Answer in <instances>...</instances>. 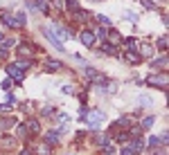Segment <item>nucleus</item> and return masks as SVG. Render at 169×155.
<instances>
[{
    "mask_svg": "<svg viewBox=\"0 0 169 155\" xmlns=\"http://www.w3.org/2000/svg\"><path fill=\"white\" fill-rule=\"evenodd\" d=\"M86 121H88V126H90V128H99V126H101V121H106V117H104V112L92 110V112H88V115H86Z\"/></svg>",
    "mask_w": 169,
    "mask_h": 155,
    "instance_id": "obj_1",
    "label": "nucleus"
},
{
    "mask_svg": "<svg viewBox=\"0 0 169 155\" xmlns=\"http://www.w3.org/2000/svg\"><path fill=\"white\" fill-rule=\"evenodd\" d=\"M52 34H54L56 38H59L61 43L65 41V38H70V36H72V34H70L68 30H63V27H59V25H54V32H52Z\"/></svg>",
    "mask_w": 169,
    "mask_h": 155,
    "instance_id": "obj_2",
    "label": "nucleus"
},
{
    "mask_svg": "<svg viewBox=\"0 0 169 155\" xmlns=\"http://www.w3.org/2000/svg\"><path fill=\"white\" fill-rule=\"evenodd\" d=\"M86 76H88V79H92V81H97V83H104V81H106V76L97 74L92 67H86Z\"/></svg>",
    "mask_w": 169,
    "mask_h": 155,
    "instance_id": "obj_3",
    "label": "nucleus"
},
{
    "mask_svg": "<svg viewBox=\"0 0 169 155\" xmlns=\"http://www.w3.org/2000/svg\"><path fill=\"white\" fill-rule=\"evenodd\" d=\"M45 36H48V41H50V43L56 47V50H63V43H61L59 38H56V36L52 34V30H45Z\"/></svg>",
    "mask_w": 169,
    "mask_h": 155,
    "instance_id": "obj_4",
    "label": "nucleus"
},
{
    "mask_svg": "<svg viewBox=\"0 0 169 155\" xmlns=\"http://www.w3.org/2000/svg\"><path fill=\"white\" fill-rule=\"evenodd\" d=\"M7 72H9V76H14V79H23V70H21L16 63H14V65H9V67H7Z\"/></svg>",
    "mask_w": 169,
    "mask_h": 155,
    "instance_id": "obj_5",
    "label": "nucleus"
},
{
    "mask_svg": "<svg viewBox=\"0 0 169 155\" xmlns=\"http://www.w3.org/2000/svg\"><path fill=\"white\" fill-rule=\"evenodd\" d=\"M81 43L90 47L92 43H95V34H92V32H88V30H86V32H83V34H81Z\"/></svg>",
    "mask_w": 169,
    "mask_h": 155,
    "instance_id": "obj_6",
    "label": "nucleus"
},
{
    "mask_svg": "<svg viewBox=\"0 0 169 155\" xmlns=\"http://www.w3.org/2000/svg\"><path fill=\"white\" fill-rule=\"evenodd\" d=\"M2 23H5V25H9V27H18L16 18H14V16H9V14H2Z\"/></svg>",
    "mask_w": 169,
    "mask_h": 155,
    "instance_id": "obj_7",
    "label": "nucleus"
},
{
    "mask_svg": "<svg viewBox=\"0 0 169 155\" xmlns=\"http://www.w3.org/2000/svg\"><path fill=\"white\" fill-rule=\"evenodd\" d=\"M147 83H160V85H165L167 81H165V76H149Z\"/></svg>",
    "mask_w": 169,
    "mask_h": 155,
    "instance_id": "obj_8",
    "label": "nucleus"
},
{
    "mask_svg": "<svg viewBox=\"0 0 169 155\" xmlns=\"http://www.w3.org/2000/svg\"><path fill=\"white\" fill-rule=\"evenodd\" d=\"M59 67H61V63H59V61H50V63H48V70H50V72H56Z\"/></svg>",
    "mask_w": 169,
    "mask_h": 155,
    "instance_id": "obj_9",
    "label": "nucleus"
},
{
    "mask_svg": "<svg viewBox=\"0 0 169 155\" xmlns=\"http://www.w3.org/2000/svg\"><path fill=\"white\" fill-rule=\"evenodd\" d=\"M126 59H129L131 63H138V61H140V56H138L135 52H126Z\"/></svg>",
    "mask_w": 169,
    "mask_h": 155,
    "instance_id": "obj_10",
    "label": "nucleus"
},
{
    "mask_svg": "<svg viewBox=\"0 0 169 155\" xmlns=\"http://www.w3.org/2000/svg\"><path fill=\"white\" fill-rule=\"evenodd\" d=\"M56 137H59V133H48V142H50V144H54Z\"/></svg>",
    "mask_w": 169,
    "mask_h": 155,
    "instance_id": "obj_11",
    "label": "nucleus"
},
{
    "mask_svg": "<svg viewBox=\"0 0 169 155\" xmlns=\"http://www.w3.org/2000/svg\"><path fill=\"white\" fill-rule=\"evenodd\" d=\"M151 124H153V117H147L144 124H142V128H151Z\"/></svg>",
    "mask_w": 169,
    "mask_h": 155,
    "instance_id": "obj_12",
    "label": "nucleus"
},
{
    "mask_svg": "<svg viewBox=\"0 0 169 155\" xmlns=\"http://www.w3.org/2000/svg\"><path fill=\"white\" fill-rule=\"evenodd\" d=\"M99 23H101V25H106V27L110 25V21H108V18H106V16H99Z\"/></svg>",
    "mask_w": 169,
    "mask_h": 155,
    "instance_id": "obj_13",
    "label": "nucleus"
},
{
    "mask_svg": "<svg viewBox=\"0 0 169 155\" xmlns=\"http://www.w3.org/2000/svg\"><path fill=\"white\" fill-rule=\"evenodd\" d=\"M162 139L160 137H151V142H149V144H151V146H158V144H160Z\"/></svg>",
    "mask_w": 169,
    "mask_h": 155,
    "instance_id": "obj_14",
    "label": "nucleus"
},
{
    "mask_svg": "<svg viewBox=\"0 0 169 155\" xmlns=\"http://www.w3.org/2000/svg\"><path fill=\"white\" fill-rule=\"evenodd\" d=\"M104 52H106V54H113L115 50H113V45H106V43H104Z\"/></svg>",
    "mask_w": 169,
    "mask_h": 155,
    "instance_id": "obj_15",
    "label": "nucleus"
},
{
    "mask_svg": "<svg viewBox=\"0 0 169 155\" xmlns=\"http://www.w3.org/2000/svg\"><path fill=\"white\" fill-rule=\"evenodd\" d=\"M9 88H12V81H9V79L2 81V90H9Z\"/></svg>",
    "mask_w": 169,
    "mask_h": 155,
    "instance_id": "obj_16",
    "label": "nucleus"
},
{
    "mask_svg": "<svg viewBox=\"0 0 169 155\" xmlns=\"http://www.w3.org/2000/svg\"><path fill=\"white\" fill-rule=\"evenodd\" d=\"M110 41H113V43H117V41H120V36H117L115 32H110Z\"/></svg>",
    "mask_w": 169,
    "mask_h": 155,
    "instance_id": "obj_17",
    "label": "nucleus"
},
{
    "mask_svg": "<svg viewBox=\"0 0 169 155\" xmlns=\"http://www.w3.org/2000/svg\"><path fill=\"white\" fill-rule=\"evenodd\" d=\"M122 155H135V153H133V148H124V151H122Z\"/></svg>",
    "mask_w": 169,
    "mask_h": 155,
    "instance_id": "obj_18",
    "label": "nucleus"
},
{
    "mask_svg": "<svg viewBox=\"0 0 169 155\" xmlns=\"http://www.w3.org/2000/svg\"><path fill=\"white\" fill-rule=\"evenodd\" d=\"M68 7L70 9H77V2H74V0H68Z\"/></svg>",
    "mask_w": 169,
    "mask_h": 155,
    "instance_id": "obj_19",
    "label": "nucleus"
},
{
    "mask_svg": "<svg viewBox=\"0 0 169 155\" xmlns=\"http://www.w3.org/2000/svg\"><path fill=\"white\" fill-rule=\"evenodd\" d=\"M0 41H2V34H0Z\"/></svg>",
    "mask_w": 169,
    "mask_h": 155,
    "instance_id": "obj_20",
    "label": "nucleus"
}]
</instances>
